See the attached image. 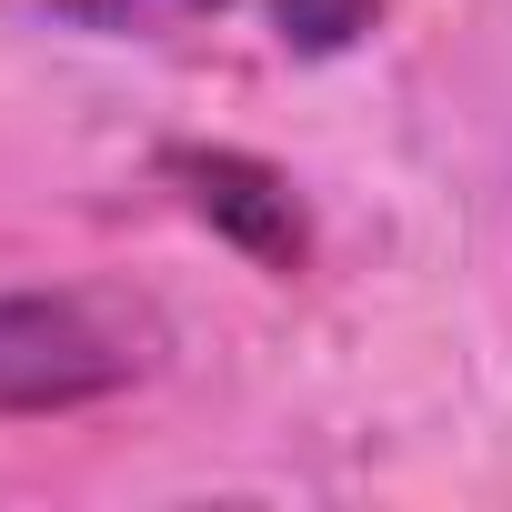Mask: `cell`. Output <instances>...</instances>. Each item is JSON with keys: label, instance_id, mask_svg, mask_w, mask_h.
I'll use <instances>...</instances> for the list:
<instances>
[{"label": "cell", "instance_id": "2", "mask_svg": "<svg viewBox=\"0 0 512 512\" xmlns=\"http://www.w3.org/2000/svg\"><path fill=\"white\" fill-rule=\"evenodd\" d=\"M161 181L181 191L191 221H211L241 262H262V272H302L312 262V211L292 191V171H272L262 151H231V141H171L161 151Z\"/></svg>", "mask_w": 512, "mask_h": 512}, {"label": "cell", "instance_id": "3", "mask_svg": "<svg viewBox=\"0 0 512 512\" xmlns=\"http://www.w3.org/2000/svg\"><path fill=\"white\" fill-rule=\"evenodd\" d=\"M272 21H282V41L292 51H352L372 21H382V0H272Z\"/></svg>", "mask_w": 512, "mask_h": 512}, {"label": "cell", "instance_id": "1", "mask_svg": "<svg viewBox=\"0 0 512 512\" xmlns=\"http://www.w3.org/2000/svg\"><path fill=\"white\" fill-rule=\"evenodd\" d=\"M151 372V322L111 292H0V422L121 402Z\"/></svg>", "mask_w": 512, "mask_h": 512}, {"label": "cell", "instance_id": "4", "mask_svg": "<svg viewBox=\"0 0 512 512\" xmlns=\"http://www.w3.org/2000/svg\"><path fill=\"white\" fill-rule=\"evenodd\" d=\"M71 21L91 31H161V21H191V11H221V0H61Z\"/></svg>", "mask_w": 512, "mask_h": 512}]
</instances>
